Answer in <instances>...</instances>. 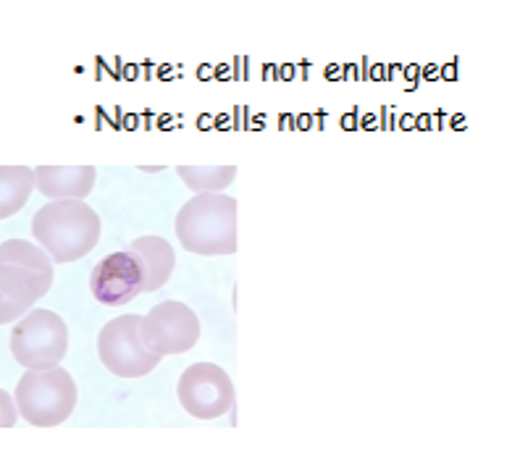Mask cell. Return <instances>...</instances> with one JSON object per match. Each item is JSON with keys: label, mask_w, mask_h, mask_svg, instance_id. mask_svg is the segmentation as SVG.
<instances>
[{"label": "cell", "mask_w": 512, "mask_h": 475, "mask_svg": "<svg viewBox=\"0 0 512 475\" xmlns=\"http://www.w3.org/2000/svg\"><path fill=\"white\" fill-rule=\"evenodd\" d=\"M32 237L53 263H74L100 242V218L85 200H53L32 218Z\"/></svg>", "instance_id": "6da1fadb"}, {"label": "cell", "mask_w": 512, "mask_h": 475, "mask_svg": "<svg viewBox=\"0 0 512 475\" xmlns=\"http://www.w3.org/2000/svg\"><path fill=\"white\" fill-rule=\"evenodd\" d=\"M176 237L195 255L237 252V200L221 192H203L176 213Z\"/></svg>", "instance_id": "7a4b0ae2"}, {"label": "cell", "mask_w": 512, "mask_h": 475, "mask_svg": "<svg viewBox=\"0 0 512 475\" xmlns=\"http://www.w3.org/2000/svg\"><path fill=\"white\" fill-rule=\"evenodd\" d=\"M16 410L37 428L61 426L77 407V384L66 368L27 371L16 386Z\"/></svg>", "instance_id": "3957f363"}, {"label": "cell", "mask_w": 512, "mask_h": 475, "mask_svg": "<svg viewBox=\"0 0 512 475\" xmlns=\"http://www.w3.org/2000/svg\"><path fill=\"white\" fill-rule=\"evenodd\" d=\"M11 352L29 371L56 368L69 352L66 321L53 310H29L11 331Z\"/></svg>", "instance_id": "277c9868"}, {"label": "cell", "mask_w": 512, "mask_h": 475, "mask_svg": "<svg viewBox=\"0 0 512 475\" xmlns=\"http://www.w3.org/2000/svg\"><path fill=\"white\" fill-rule=\"evenodd\" d=\"M142 315H119L103 326L98 336L100 363L106 365L113 376L140 378L153 373L163 357L150 352L140 336Z\"/></svg>", "instance_id": "5b68a950"}, {"label": "cell", "mask_w": 512, "mask_h": 475, "mask_svg": "<svg viewBox=\"0 0 512 475\" xmlns=\"http://www.w3.org/2000/svg\"><path fill=\"white\" fill-rule=\"evenodd\" d=\"M142 344L155 355H182L190 352L200 339V321L184 302H158L140 323Z\"/></svg>", "instance_id": "8992f818"}, {"label": "cell", "mask_w": 512, "mask_h": 475, "mask_svg": "<svg viewBox=\"0 0 512 475\" xmlns=\"http://www.w3.org/2000/svg\"><path fill=\"white\" fill-rule=\"evenodd\" d=\"M179 402L192 418L213 420L234 407V384L221 365L195 363L179 378Z\"/></svg>", "instance_id": "52a82bcc"}, {"label": "cell", "mask_w": 512, "mask_h": 475, "mask_svg": "<svg viewBox=\"0 0 512 475\" xmlns=\"http://www.w3.org/2000/svg\"><path fill=\"white\" fill-rule=\"evenodd\" d=\"M142 284H145V273L137 255L129 250L106 255L90 273V289L95 300L108 308L132 302L137 294H142Z\"/></svg>", "instance_id": "ba28073f"}, {"label": "cell", "mask_w": 512, "mask_h": 475, "mask_svg": "<svg viewBox=\"0 0 512 475\" xmlns=\"http://www.w3.org/2000/svg\"><path fill=\"white\" fill-rule=\"evenodd\" d=\"M50 287H53L50 273L0 263V326L24 318V313H29L32 305L50 292Z\"/></svg>", "instance_id": "9c48e42d"}, {"label": "cell", "mask_w": 512, "mask_h": 475, "mask_svg": "<svg viewBox=\"0 0 512 475\" xmlns=\"http://www.w3.org/2000/svg\"><path fill=\"white\" fill-rule=\"evenodd\" d=\"M95 176V166H40L35 168V187L50 200H85Z\"/></svg>", "instance_id": "30bf717a"}, {"label": "cell", "mask_w": 512, "mask_h": 475, "mask_svg": "<svg viewBox=\"0 0 512 475\" xmlns=\"http://www.w3.org/2000/svg\"><path fill=\"white\" fill-rule=\"evenodd\" d=\"M129 252L137 255L140 260L142 273H145V284L142 292H158L166 287V281L171 279V273L176 268V255L171 245L163 237H140L129 245Z\"/></svg>", "instance_id": "8fae6325"}, {"label": "cell", "mask_w": 512, "mask_h": 475, "mask_svg": "<svg viewBox=\"0 0 512 475\" xmlns=\"http://www.w3.org/2000/svg\"><path fill=\"white\" fill-rule=\"evenodd\" d=\"M35 189V168L0 166V221L24 208Z\"/></svg>", "instance_id": "7c38bea8"}, {"label": "cell", "mask_w": 512, "mask_h": 475, "mask_svg": "<svg viewBox=\"0 0 512 475\" xmlns=\"http://www.w3.org/2000/svg\"><path fill=\"white\" fill-rule=\"evenodd\" d=\"M176 174L182 176V182L197 195L203 192H221L234 182L237 168L234 166H176Z\"/></svg>", "instance_id": "4fadbf2b"}, {"label": "cell", "mask_w": 512, "mask_h": 475, "mask_svg": "<svg viewBox=\"0 0 512 475\" xmlns=\"http://www.w3.org/2000/svg\"><path fill=\"white\" fill-rule=\"evenodd\" d=\"M0 263H14V266H27L32 271L50 273L53 276V260L43 247L32 245L27 239H8L0 245Z\"/></svg>", "instance_id": "5bb4252c"}, {"label": "cell", "mask_w": 512, "mask_h": 475, "mask_svg": "<svg viewBox=\"0 0 512 475\" xmlns=\"http://www.w3.org/2000/svg\"><path fill=\"white\" fill-rule=\"evenodd\" d=\"M16 418H19V410H16L14 399L0 389V428H14Z\"/></svg>", "instance_id": "9a60e30c"}]
</instances>
